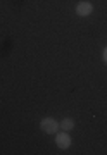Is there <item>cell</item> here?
Here are the masks:
<instances>
[{"label":"cell","instance_id":"4","mask_svg":"<svg viewBox=\"0 0 107 155\" xmlns=\"http://www.w3.org/2000/svg\"><path fill=\"white\" fill-rule=\"evenodd\" d=\"M59 127H62L64 131H69V129H73L74 127V121L73 119H64V121L59 124Z\"/></svg>","mask_w":107,"mask_h":155},{"label":"cell","instance_id":"3","mask_svg":"<svg viewBox=\"0 0 107 155\" xmlns=\"http://www.w3.org/2000/svg\"><path fill=\"white\" fill-rule=\"evenodd\" d=\"M55 143H57V147H59V148L66 150V148H69V147H71V138H69L68 133H59L55 136Z\"/></svg>","mask_w":107,"mask_h":155},{"label":"cell","instance_id":"2","mask_svg":"<svg viewBox=\"0 0 107 155\" xmlns=\"http://www.w3.org/2000/svg\"><path fill=\"white\" fill-rule=\"evenodd\" d=\"M92 12H93V5H92L90 2H79L78 5H76V14L78 16H90Z\"/></svg>","mask_w":107,"mask_h":155},{"label":"cell","instance_id":"5","mask_svg":"<svg viewBox=\"0 0 107 155\" xmlns=\"http://www.w3.org/2000/svg\"><path fill=\"white\" fill-rule=\"evenodd\" d=\"M104 61H105V64H107V48L104 50Z\"/></svg>","mask_w":107,"mask_h":155},{"label":"cell","instance_id":"1","mask_svg":"<svg viewBox=\"0 0 107 155\" xmlns=\"http://www.w3.org/2000/svg\"><path fill=\"white\" fill-rule=\"evenodd\" d=\"M40 127H42V131L47 134H54L59 129V122L54 119V117H45V119H42L40 121Z\"/></svg>","mask_w":107,"mask_h":155}]
</instances>
